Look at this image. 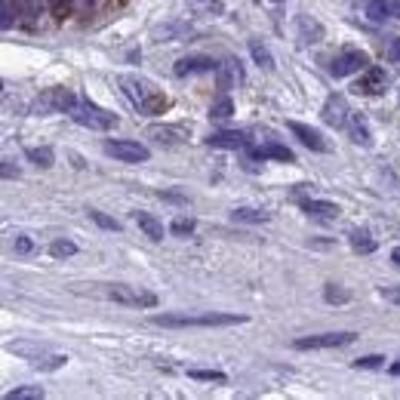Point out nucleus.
<instances>
[{
  "label": "nucleus",
  "instance_id": "f257e3e1",
  "mask_svg": "<svg viewBox=\"0 0 400 400\" xmlns=\"http://www.w3.org/2000/svg\"><path fill=\"white\" fill-rule=\"evenodd\" d=\"M120 87H123V92H127L129 102H133L142 114H148V117H157V114H164L169 108V99L164 96V90H157L151 80H145V77L123 74Z\"/></svg>",
  "mask_w": 400,
  "mask_h": 400
},
{
  "label": "nucleus",
  "instance_id": "f03ea898",
  "mask_svg": "<svg viewBox=\"0 0 400 400\" xmlns=\"http://www.w3.org/2000/svg\"><path fill=\"white\" fill-rule=\"evenodd\" d=\"M154 327H237L243 314H154Z\"/></svg>",
  "mask_w": 400,
  "mask_h": 400
},
{
  "label": "nucleus",
  "instance_id": "7ed1b4c3",
  "mask_svg": "<svg viewBox=\"0 0 400 400\" xmlns=\"http://www.w3.org/2000/svg\"><path fill=\"white\" fill-rule=\"evenodd\" d=\"M77 105V96L71 90H62V87H52V90H43L41 96L34 99L31 111L34 114H65Z\"/></svg>",
  "mask_w": 400,
  "mask_h": 400
},
{
  "label": "nucleus",
  "instance_id": "20e7f679",
  "mask_svg": "<svg viewBox=\"0 0 400 400\" xmlns=\"http://www.w3.org/2000/svg\"><path fill=\"white\" fill-rule=\"evenodd\" d=\"M68 114L74 117V123L90 127V129H111V127H117V114L105 111V108H99L92 102H77Z\"/></svg>",
  "mask_w": 400,
  "mask_h": 400
},
{
  "label": "nucleus",
  "instance_id": "39448f33",
  "mask_svg": "<svg viewBox=\"0 0 400 400\" xmlns=\"http://www.w3.org/2000/svg\"><path fill=\"white\" fill-rule=\"evenodd\" d=\"M105 296L114 299V302H120V305H133V308H154L157 305V296H154V292L127 287V283H111V287H105Z\"/></svg>",
  "mask_w": 400,
  "mask_h": 400
},
{
  "label": "nucleus",
  "instance_id": "423d86ee",
  "mask_svg": "<svg viewBox=\"0 0 400 400\" xmlns=\"http://www.w3.org/2000/svg\"><path fill=\"white\" fill-rule=\"evenodd\" d=\"M105 154L123 160V164H142V160L151 157V151L142 142H133V138H111V142H105Z\"/></svg>",
  "mask_w": 400,
  "mask_h": 400
},
{
  "label": "nucleus",
  "instance_id": "0eeeda50",
  "mask_svg": "<svg viewBox=\"0 0 400 400\" xmlns=\"http://www.w3.org/2000/svg\"><path fill=\"white\" fill-rule=\"evenodd\" d=\"M366 68H369V56L364 50H345V52H338V56L333 59L329 74H333V77H351L357 71H366Z\"/></svg>",
  "mask_w": 400,
  "mask_h": 400
},
{
  "label": "nucleus",
  "instance_id": "6e6552de",
  "mask_svg": "<svg viewBox=\"0 0 400 400\" xmlns=\"http://www.w3.org/2000/svg\"><path fill=\"white\" fill-rule=\"evenodd\" d=\"M354 342V333H323V336H305V338H296L292 348L299 351H314V348H342V345H351Z\"/></svg>",
  "mask_w": 400,
  "mask_h": 400
},
{
  "label": "nucleus",
  "instance_id": "1a4fd4ad",
  "mask_svg": "<svg viewBox=\"0 0 400 400\" xmlns=\"http://www.w3.org/2000/svg\"><path fill=\"white\" fill-rule=\"evenodd\" d=\"M323 123H329V127L336 129H345V123L351 117V108H348V99L345 96H329L327 102H323V111H320Z\"/></svg>",
  "mask_w": 400,
  "mask_h": 400
},
{
  "label": "nucleus",
  "instance_id": "9d476101",
  "mask_svg": "<svg viewBox=\"0 0 400 400\" xmlns=\"http://www.w3.org/2000/svg\"><path fill=\"white\" fill-rule=\"evenodd\" d=\"M215 59H210V56H203V52H191V56H182L179 62H176V68L173 71L179 74V77H188V74H210V71H215Z\"/></svg>",
  "mask_w": 400,
  "mask_h": 400
},
{
  "label": "nucleus",
  "instance_id": "9b49d317",
  "mask_svg": "<svg viewBox=\"0 0 400 400\" xmlns=\"http://www.w3.org/2000/svg\"><path fill=\"white\" fill-rule=\"evenodd\" d=\"M385 87H388V71L385 68H373L369 65L364 74H360L357 80V92H364V96H379V92H385Z\"/></svg>",
  "mask_w": 400,
  "mask_h": 400
},
{
  "label": "nucleus",
  "instance_id": "f8f14e48",
  "mask_svg": "<svg viewBox=\"0 0 400 400\" xmlns=\"http://www.w3.org/2000/svg\"><path fill=\"white\" fill-rule=\"evenodd\" d=\"M366 15L373 22H400V0H369Z\"/></svg>",
  "mask_w": 400,
  "mask_h": 400
},
{
  "label": "nucleus",
  "instance_id": "ddd939ff",
  "mask_svg": "<svg viewBox=\"0 0 400 400\" xmlns=\"http://www.w3.org/2000/svg\"><path fill=\"white\" fill-rule=\"evenodd\" d=\"M290 133L296 136L299 142L305 145V148H311V151H327V148H329L327 138H323L314 127H305V123H296V120H292V123H290Z\"/></svg>",
  "mask_w": 400,
  "mask_h": 400
},
{
  "label": "nucleus",
  "instance_id": "4468645a",
  "mask_svg": "<svg viewBox=\"0 0 400 400\" xmlns=\"http://www.w3.org/2000/svg\"><path fill=\"white\" fill-rule=\"evenodd\" d=\"M148 138L160 145H179L188 138V129L179 127V123H164V127H148Z\"/></svg>",
  "mask_w": 400,
  "mask_h": 400
},
{
  "label": "nucleus",
  "instance_id": "2eb2a0df",
  "mask_svg": "<svg viewBox=\"0 0 400 400\" xmlns=\"http://www.w3.org/2000/svg\"><path fill=\"white\" fill-rule=\"evenodd\" d=\"M206 145L210 148H246V133H241V129H222V133H210L206 136Z\"/></svg>",
  "mask_w": 400,
  "mask_h": 400
},
{
  "label": "nucleus",
  "instance_id": "dca6fc26",
  "mask_svg": "<svg viewBox=\"0 0 400 400\" xmlns=\"http://www.w3.org/2000/svg\"><path fill=\"white\" fill-rule=\"evenodd\" d=\"M345 133H348V138H351L354 145H360V148H369V145H373V133H369L366 120L360 117L357 111H351L348 123H345Z\"/></svg>",
  "mask_w": 400,
  "mask_h": 400
},
{
  "label": "nucleus",
  "instance_id": "f3484780",
  "mask_svg": "<svg viewBox=\"0 0 400 400\" xmlns=\"http://www.w3.org/2000/svg\"><path fill=\"white\" fill-rule=\"evenodd\" d=\"M241 80H243V74H241V62L228 59V62H222V65L215 68V83H219V90H231L234 83H241Z\"/></svg>",
  "mask_w": 400,
  "mask_h": 400
},
{
  "label": "nucleus",
  "instance_id": "a211bd4d",
  "mask_svg": "<svg viewBox=\"0 0 400 400\" xmlns=\"http://www.w3.org/2000/svg\"><path fill=\"white\" fill-rule=\"evenodd\" d=\"M296 31H299V43H302V46L317 43L320 37H323L320 22H314L311 15H299V19H296Z\"/></svg>",
  "mask_w": 400,
  "mask_h": 400
},
{
  "label": "nucleus",
  "instance_id": "6ab92c4d",
  "mask_svg": "<svg viewBox=\"0 0 400 400\" xmlns=\"http://www.w3.org/2000/svg\"><path fill=\"white\" fill-rule=\"evenodd\" d=\"M302 210L314 219H338V213H342L333 200H302Z\"/></svg>",
  "mask_w": 400,
  "mask_h": 400
},
{
  "label": "nucleus",
  "instance_id": "aec40b11",
  "mask_svg": "<svg viewBox=\"0 0 400 400\" xmlns=\"http://www.w3.org/2000/svg\"><path fill=\"white\" fill-rule=\"evenodd\" d=\"M136 225L145 231V237H148V241H164V222L160 219H154L151 213H136Z\"/></svg>",
  "mask_w": 400,
  "mask_h": 400
},
{
  "label": "nucleus",
  "instance_id": "412c9836",
  "mask_svg": "<svg viewBox=\"0 0 400 400\" xmlns=\"http://www.w3.org/2000/svg\"><path fill=\"white\" fill-rule=\"evenodd\" d=\"M252 157H259V160L274 157V160H283V164H292V160H296L287 145H277V142H268V145H262V148H252Z\"/></svg>",
  "mask_w": 400,
  "mask_h": 400
},
{
  "label": "nucleus",
  "instance_id": "4be33fe9",
  "mask_svg": "<svg viewBox=\"0 0 400 400\" xmlns=\"http://www.w3.org/2000/svg\"><path fill=\"white\" fill-rule=\"evenodd\" d=\"M25 157H28L34 166H43V169H50L52 164H56V151H52L50 145H41V148H28Z\"/></svg>",
  "mask_w": 400,
  "mask_h": 400
},
{
  "label": "nucleus",
  "instance_id": "5701e85b",
  "mask_svg": "<svg viewBox=\"0 0 400 400\" xmlns=\"http://www.w3.org/2000/svg\"><path fill=\"white\" fill-rule=\"evenodd\" d=\"M348 241H351V250H354V252H364V256H366V252H373V250H376V241L369 237V231H364V228L351 231Z\"/></svg>",
  "mask_w": 400,
  "mask_h": 400
},
{
  "label": "nucleus",
  "instance_id": "b1692460",
  "mask_svg": "<svg viewBox=\"0 0 400 400\" xmlns=\"http://www.w3.org/2000/svg\"><path fill=\"white\" fill-rule=\"evenodd\" d=\"M234 222H250V225H259V222H268L271 215H268L265 210H252V206H237L234 213Z\"/></svg>",
  "mask_w": 400,
  "mask_h": 400
},
{
  "label": "nucleus",
  "instance_id": "393cba45",
  "mask_svg": "<svg viewBox=\"0 0 400 400\" xmlns=\"http://www.w3.org/2000/svg\"><path fill=\"white\" fill-rule=\"evenodd\" d=\"M250 52H252V59L259 62L265 71H271L274 68V59H271V52H268V46L265 43H259V41H250Z\"/></svg>",
  "mask_w": 400,
  "mask_h": 400
},
{
  "label": "nucleus",
  "instance_id": "a878e982",
  "mask_svg": "<svg viewBox=\"0 0 400 400\" xmlns=\"http://www.w3.org/2000/svg\"><path fill=\"white\" fill-rule=\"evenodd\" d=\"M231 114H234V102H231L228 96L215 99V102L210 105V117H215V120H228Z\"/></svg>",
  "mask_w": 400,
  "mask_h": 400
},
{
  "label": "nucleus",
  "instance_id": "bb28decb",
  "mask_svg": "<svg viewBox=\"0 0 400 400\" xmlns=\"http://www.w3.org/2000/svg\"><path fill=\"white\" fill-rule=\"evenodd\" d=\"M41 397H43L41 385H25V388H15L6 394V400H41Z\"/></svg>",
  "mask_w": 400,
  "mask_h": 400
},
{
  "label": "nucleus",
  "instance_id": "cd10ccee",
  "mask_svg": "<svg viewBox=\"0 0 400 400\" xmlns=\"http://www.w3.org/2000/svg\"><path fill=\"white\" fill-rule=\"evenodd\" d=\"M323 299H327L329 305H345L351 299V292L348 290H342V287H336V283H329L327 290H323Z\"/></svg>",
  "mask_w": 400,
  "mask_h": 400
},
{
  "label": "nucleus",
  "instance_id": "c85d7f7f",
  "mask_svg": "<svg viewBox=\"0 0 400 400\" xmlns=\"http://www.w3.org/2000/svg\"><path fill=\"white\" fill-rule=\"evenodd\" d=\"M191 379H200V382H225V373L222 369H188Z\"/></svg>",
  "mask_w": 400,
  "mask_h": 400
},
{
  "label": "nucleus",
  "instance_id": "c756f323",
  "mask_svg": "<svg viewBox=\"0 0 400 400\" xmlns=\"http://www.w3.org/2000/svg\"><path fill=\"white\" fill-rule=\"evenodd\" d=\"M0 13H3L0 25H3V31H10V28H13V22H15V15H19V10H15L13 0H0Z\"/></svg>",
  "mask_w": 400,
  "mask_h": 400
},
{
  "label": "nucleus",
  "instance_id": "7c9ffc66",
  "mask_svg": "<svg viewBox=\"0 0 400 400\" xmlns=\"http://www.w3.org/2000/svg\"><path fill=\"white\" fill-rule=\"evenodd\" d=\"M65 364H68L65 354H52V357H37L34 360L37 369H59V366H65Z\"/></svg>",
  "mask_w": 400,
  "mask_h": 400
},
{
  "label": "nucleus",
  "instance_id": "2f4dec72",
  "mask_svg": "<svg viewBox=\"0 0 400 400\" xmlns=\"http://www.w3.org/2000/svg\"><path fill=\"white\" fill-rule=\"evenodd\" d=\"M50 252L56 259H68V256H74L77 252V246L71 241H56V243H50Z\"/></svg>",
  "mask_w": 400,
  "mask_h": 400
},
{
  "label": "nucleus",
  "instance_id": "473e14b6",
  "mask_svg": "<svg viewBox=\"0 0 400 400\" xmlns=\"http://www.w3.org/2000/svg\"><path fill=\"white\" fill-rule=\"evenodd\" d=\"M90 219L96 222L99 228H105V231H120V222H117V219H111V215H105V213H96V210H92V213H90Z\"/></svg>",
  "mask_w": 400,
  "mask_h": 400
},
{
  "label": "nucleus",
  "instance_id": "72a5a7b5",
  "mask_svg": "<svg viewBox=\"0 0 400 400\" xmlns=\"http://www.w3.org/2000/svg\"><path fill=\"white\" fill-rule=\"evenodd\" d=\"M13 250H15V252H22V256H28V252H34V241H31L28 234H15Z\"/></svg>",
  "mask_w": 400,
  "mask_h": 400
},
{
  "label": "nucleus",
  "instance_id": "f704fd0d",
  "mask_svg": "<svg viewBox=\"0 0 400 400\" xmlns=\"http://www.w3.org/2000/svg\"><path fill=\"white\" fill-rule=\"evenodd\" d=\"M169 231H173V234H191V231H194V219H185V215H179V219L173 222V225H169Z\"/></svg>",
  "mask_w": 400,
  "mask_h": 400
},
{
  "label": "nucleus",
  "instance_id": "c9c22d12",
  "mask_svg": "<svg viewBox=\"0 0 400 400\" xmlns=\"http://www.w3.org/2000/svg\"><path fill=\"white\" fill-rule=\"evenodd\" d=\"M382 364H385V357H379V354H369V357L354 360V366H357V369H376V366H382Z\"/></svg>",
  "mask_w": 400,
  "mask_h": 400
},
{
  "label": "nucleus",
  "instance_id": "e433bc0d",
  "mask_svg": "<svg viewBox=\"0 0 400 400\" xmlns=\"http://www.w3.org/2000/svg\"><path fill=\"white\" fill-rule=\"evenodd\" d=\"M50 10L56 19H65L68 10H71V0H50Z\"/></svg>",
  "mask_w": 400,
  "mask_h": 400
},
{
  "label": "nucleus",
  "instance_id": "4c0bfd02",
  "mask_svg": "<svg viewBox=\"0 0 400 400\" xmlns=\"http://www.w3.org/2000/svg\"><path fill=\"white\" fill-rule=\"evenodd\" d=\"M379 292H382L385 299H388V302H397V305H400V287H382Z\"/></svg>",
  "mask_w": 400,
  "mask_h": 400
},
{
  "label": "nucleus",
  "instance_id": "58836bf2",
  "mask_svg": "<svg viewBox=\"0 0 400 400\" xmlns=\"http://www.w3.org/2000/svg\"><path fill=\"white\" fill-rule=\"evenodd\" d=\"M388 59H391V62H400V37L388 46Z\"/></svg>",
  "mask_w": 400,
  "mask_h": 400
},
{
  "label": "nucleus",
  "instance_id": "ea45409f",
  "mask_svg": "<svg viewBox=\"0 0 400 400\" xmlns=\"http://www.w3.org/2000/svg\"><path fill=\"white\" fill-rule=\"evenodd\" d=\"M13 176H19V169H13L10 160H3V179H13Z\"/></svg>",
  "mask_w": 400,
  "mask_h": 400
},
{
  "label": "nucleus",
  "instance_id": "a19ab883",
  "mask_svg": "<svg viewBox=\"0 0 400 400\" xmlns=\"http://www.w3.org/2000/svg\"><path fill=\"white\" fill-rule=\"evenodd\" d=\"M391 262H394V265L400 268V246H397V250H394V252H391Z\"/></svg>",
  "mask_w": 400,
  "mask_h": 400
},
{
  "label": "nucleus",
  "instance_id": "79ce46f5",
  "mask_svg": "<svg viewBox=\"0 0 400 400\" xmlns=\"http://www.w3.org/2000/svg\"><path fill=\"white\" fill-rule=\"evenodd\" d=\"M391 376H400V360L397 364H391Z\"/></svg>",
  "mask_w": 400,
  "mask_h": 400
},
{
  "label": "nucleus",
  "instance_id": "37998d69",
  "mask_svg": "<svg viewBox=\"0 0 400 400\" xmlns=\"http://www.w3.org/2000/svg\"><path fill=\"white\" fill-rule=\"evenodd\" d=\"M87 3H96V0H87Z\"/></svg>",
  "mask_w": 400,
  "mask_h": 400
},
{
  "label": "nucleus",
  "instance_id": "c03bdc74",
  "mask_svg": "<svg viewBox=\"0 0 400 400\" xmlns=\"http://www.w3.org/2000/svg\"><path fill=\"white\" fill-rule=\"evenodd\" d=\"M277 3H280V0H277Z\"/></svg>",
  "mask_w": 400,
  "mask_h": 400
}]
</instances>
